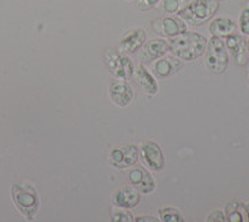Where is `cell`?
<instances>
[{
    "mask_svg": "<svg viewBox=\"0 0 249 222\" xmlns=\"http://www.w3.org/2000/svg\"><path fill=\"white\" fill-rule=\"evenodd\" d=\"M239 26L243 34L249 35V5L242 10L241 17H239Z\"/></svg>",
    "mask_w": 249,
    "mask_h": 222,
    "instance_id": "obj_22",
    "label": "cell"
},
{
    "mask_svg": "<svg viewBox=\"0 0 249 222\" xmlns=\"http://www.w3.org/2000/svg\"><path fill=\"white\" fill-rule=\"evenodd\" d=\"M141 157L142 161L150 170L161 172L166 166V159L163 156L161 148L155 141H144L141 145Z\"/></svg>",
    "mask_w": 249,
    "mask_h": 222,
    "instance_id": "obj_7",
    "label": "cell"
},
{
    "mask_svg": "<svg viewBox=\"0 0 249 222\" xmlns=\"http://www.w3.org/2000/svg\"><path fill=\"white\" fill-rule=\"evenodd\" d=\"M147 34L142 28H132L122 35L119 50L124 54H135L146 43Z\"/></svg>",
    "mask_w": 249,
    "mask_h": 222,
    "instance_id": "obj_10",
    "label": "cell"
},
{
    "mask_svg": "<svg viewBox=\"0 0 249 222\" xmlns=\"http://www.w3.org/2000/svg\"><path fill=\"white\" fill-rule=\"evenodd\" d=\"M228 53H227L226 44L221 37H212L207 43L206 57L204 63L211 73L215 75H221L228 68Z\"/></svg>",
    "mask_w": 249,
    "mask_h": 222,
    "instance_id": "obj_4",
    "label": "cell"
},
{
    "mask_svg": "<svg viewBox=\"0 0 249 222\" xmlns=\"http://www.w3.org/2000/svg\"><path fill=\"white\" fill-rule=\"evenodd\" d=\"M153 32L161 37H172L186 32V23L179 17H161L152 21Z\"/></svg>",
    "mask_w": 249,
    "mask_h": 222,
    "instance_id": "obj_8",
    "label": "cell"
},
{
    "mask_svg": "<svg viewBox=\"0 0 249 222\" xmlns=\"http://www.w3.org/2000/svg\"><path fill=\"white\" fill-rule=\"evenodd\" d=\"M247 52H248L249 54V40H248V44H247Z\"/></svg>",
    "mask_w": 249,
    "mask_h": 222,
    "instance_id": "obj_27",
    "label": "cell"
},
{
    "mask_svg": "<svg viewBox=\"0 0 249 222\" xmlns=\"http://www.w3.org/2000/svg\"><path fill=\"white\" fill-rule=\"evenodd\" d=\"M226 48L230 50L237 65L243 66L248 61V52L246 48V41L242 37L237 34H231L226 37Z\"/></svg>",
    "mask_w": 249,
    "mask_h": 222,
    "instance_id": "obj_15",
    "label": "cell"
},
{
    "mask_svg": "<svg viewBox=\"0 0 249 222\" xmlns=\"http://www.w3.org/2000/svg\"><path fill=\"white\" fill-rule=\"evenodd\" d=\"M170 52V45L163 39H152L141 46L137 57L141 63L150 64Z\"/></svg>",
    "mask_w": 249,
    "mask_h": 222,
    "instance_id": "obj_9",
    "label": "cell"
},
{
    "mask_svg": "<svg viewBox=\"0 0 249 222\" xmlns=\"http://www.w3.org/2000/svg\"><path fill=\"white\" fill-rule=\"evenodd\" d=\"M218 8V0H193L182 9L178 17L190 25L198 26L212 19Z\"/></svg>",
    "mask_w": 249,
    "mask_h": 222,
    "instance_id": "obj_3",
    "label": "cell"
},
{
    "mask_svg": "<svg viewBox=\"0 0 249 222\" xmlns=\"http://www.w3.org/2000/svg\"><path fill=\"white\" fill-rule=\"evenodd\" d=\"M135 221L137 222H157L159 220L155 216H137L135 217Z\"/></svg>",
    "mask_w": 249,
    "mask_h": 222,
    "instance_id": "obj_25",
    "label": "cell"
},
{
    "mask_svg": "<svg viewBox=\"0 0 249 222\" xmlns=\"http://www.w3.org/2000/svg\"><path fill=\"white\" fill-rule=\"evenodd\" d=\"M140 203V192L136 188L124 186L116 190V192L112 195V204L119 208H130L136 207Z\"/></svg>",
    "mask_w": 249,
    "mask_h": 222,
    "instance_id": "obj_14",
    "label": "cell"
},
{
    "mask_svg": "<svg viewBox=\"0 0 249 222\" xmlns=\"http://www.w3.org/2000/svg\"><path fill=\"white\" fill-rule=\"evenodd\" d=\"M110 97L115 105L124 108L133 100V90L130 84L124 80H115L110 84Z\"/></svg>",
    "mask_w": 249,
    "mask_h": 222,
    "instance_id": "obj_13",
    "label": "cell"
},
{
    "mask_svg": "<svg viewBox=\"0 0 249 222\" xmlns=\"http://www.w3.org/2000/svg\"><path fill=\"white\" fill-rule=\"evenodd\" d=\"M133 74L136 76V80L139 81L140 86L144 92V94L153 96L159 92V85L156 83L155 77L148 73V70L144 68L143 65H137L136 68L133 69Z\"/></svg>",
    "mask_w": 249,
    "mask_h": 222,
    "instance_id": "obj_16",
    "label": "cell"
},
{
    "mask_svg": "<svg viewBox=\"0 0 249 222\" xmlns=\"http://www.w3.org/2000/svg\"><path fill=\"white\" fill-rule=\"evenodd\" d=\"M226 219L227 221L232 222H239V221H247L246 208L244 205L241 203H238L235 200H232L226 207Z\"/></svg>",
    "mask_w": 249,
    "mask_h": 222,
    "instance_id": "obj_18",
    "label": "cell"
},
{
    "mask_svg": "<svg viewBox=\"0 0 249 222\" xmlns=\"http://www.w3.org/2000/svg\"><path fill=\"white\" fill-rule=\"evenodd\" d=\"M111 221L113 222H132L135 221V217L131 212L126 211V208L124 210H116L113 211L112 215H111Z\"/></svg>",
    "mask_w": 249,
    "mask_h": 222,
    "instance_id": "obj_21",
    "label": "cell"
},
{
    "mask_svg": "<svg viewBox=\"0 0 249 222\" xmlns=\"http://www.w3.org/2000/svg\"><path fill=\"white\" fill-rule=\"evenodd\" d=\"M244 208H246V215H247V221H249V204L244 205Z\"/></svg>",
    "mask_w": 249,
    "mask_h": 222,
    "instance_id": "obj_26",
    "label": "cell"
},
{
    "mask_svg": "<svg viewBox=\"0 0 249 222\" xmlns=\"http://www.w3.org/2000/svg\"><path fill=\"white\" fill-rule=\"evenodd\" d=\"M182 68H183V64L181 60H178V57L166 56V55L156 60V63L151 66L153 75L160 80L173 76Z\"/></svg>",
    "mask_w": 249,
    "mask_h": 222,
    "instance_id": "obj_12",
    "label": "cell"
},
{
    "mask_svg": "<svg viewBox=\"0 0 249 222\" xmlns=\"http://www.w3.org/2000/svg\"><path fill=\"white\" fill-rule=\"evenodd\" d=\"M127 177L131 185L141 194H151L155 190L156 184L153 181V177L142 166H136L135 168L128 171Z\"/></svg>",
    "mask_w": 249,
    "mask_h": 222,
    "instance_id": "obj_11",
    "label": "cell"
},
{
    "mask_svg": "<svg viewBox=\"0 0 249 222\" xmlns=\"http://www.w3.org/2000/svg\"><path fill=\"white\" fill-rule=\"evenodd\" d=\"M237 25L230 18H215L210 24V32L213 37H227L228 35L234 34Z\"/></svg>",
    "mask_w": 249,
    "mask_h": 222,
    "instance_id": "obj_17",
    "label": "cell"
},
{
    "mask_svg": "<svg viewBox=\"0 0 249 222\" xmlns=\"http://www.w3.org/2000/svg\"><path fill=\"white\" fill-rule=\"evenodd\" d=\"M104 61L111 74L116 79L120 80H130L133 75L132 61L126 54L121 53L116 49L108 48L104 52Z\"/></svg>",
    "mask_w": 249,
    "mask_h": 222,
    "instance_id": "obj_5",
    "label": "cell"
},
{
    "mask_svg": "<svg viewBox=\"0 0 249 222\" xmlns=\"http://www.w3.org/2000/svg\"><path fill=\"white\" fill-rule=\"evenodd\" d=\"M159 10L162 14H178L188 4V0H161Z\"/></svg>",
    "mask_w": 249,
    "mask_h": 222,
    "instance_id": "obj_19",
    "label": "cell"
},
{
    "mask_svg": "<svg viewBox=\"0 0 249 222\" xmlns=\"http://www.w3.org/2000/svg\"><path fill=\"white\" fill-rule=\"evenodd\" d=\"M160 1L161 0H136L135 5L141 12H147V10H151V9L155 8Z\"/></svg>",
    "mask_w": 249,
    "mask_h": 222,
    "instance_id": "obj_23",
    "label": "cell"
},
{
    "mask_svg": "<svg viewBox=\"0 0 249 222\" xmlns=\"http://www.w3.org/2000/svg\"><path fill=\"white\" fill-rule=\"evenodd\" d=\"M207 221L208 222H213V221L224 222V221H227V219H226V215L223 214V211L215 210L208 215V217H207Z\"/></svg>",
    "mask_w": 249,
    "mask_h": 222,
    "instance_id": "obj_24",
    "label": "cell"
},
{
    "mask_svg": "<svg viewBox=\"0 0 249 222\" xmlns=\"http://www.w3.org/2000/svg\"><path fill=\"white\" fill-rule=\"evenodd\" d=\"M127 1H131V0H127Z\"/></svg>",
    "mask_w": 249,
    "mask_h": 222,
    "instance_id": "obj_28",
    "label": "cell"
},
{
    "mask_svg": "<svg viewBox=\"0 0 249 222\" xmlns=\"http://www.w3.org/2000/svg\"><path fill=\"white\" fill-rule=\"evenodd\" d=\"M12 197L14 205L26 219H34L40 206L39 195L34 186H31L25 181L13 184Z\"/></svg>",
    "mask_w": 249,
    "mask_h": 222,
    "instance_id": "obj_2",
    "label": "cell"
},
{
    "mask_svg": "<svg viewBox=\"0 0 249 222\" xmlns=\"http://www.w3.org/2000/svg\"><path fill=\"white\" fill-rule=\"evenodd\" d=\"M208 40L198 33L183 32L170 40V52L184 61H193L204 54Z\"/></svg>",
    "mask_w": 249,
    "mask_h": 222,
    "instance_id": "obj_1",
    "label": "cell"
},
{
    "mask_svg": "<svg viewBox=\"0 0 249 222\" xmlns=\"http://www.w3.org/2000/svg\"><path fill=\"white\" fill-rule=\"evenodd\" d=\"M108 163L119 170L133 166L139 160V148L136 145H124L113 148L107 156Z\"/></svg>",
    "mask_w": 249,
    "mask_h": 222,
    "instance_id": "obj_6",
    "label": "cell"
},
{
    "mask_svg": "<svg viewBox=\"0 0 249 222\" xmlns=\"http://www.w3.org/2000/svg\"><path fill=\"white\" fill-rule=\"evenodd\" d=\"M159 214L163 222H183L184 221L183 217H182V215L179 214L178 211L172 207L160 208Z\"/></svg>",
    "mask_w": 249,
    "mask_h": 222,
    "instance_id": "obj_20",
    "label": "cell"
}]
</instances>
